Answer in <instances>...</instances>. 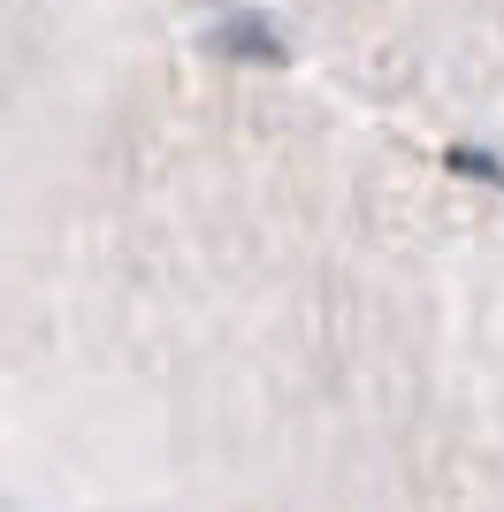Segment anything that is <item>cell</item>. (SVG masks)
I'll return each instance as SVG.
<instances>
[{"label": "cell", "instance_id": "cell-1", "mask_svg": "<svg viewBox=\"0 0 504 512\" xmlns=\"http://www.w3.org/2000/svg\"><path fill=\"white\" fill-rule=\"evenodd\" d=\"M207 0H0V130L191 46Z\"/></svg>", "mask_w": 504, "mask_h": 512}, {"label": "cell", "instance_id": "cell-2", "mask_svg": "<svg viewBox=\"0 0 504 512\" xmlns=\"http://www.w3.org/2000/svg\"><path fill=\"white\" fill-rule=\"evenodd\" d=\"M0 512H23V505H0Z\"/></svg>", "mask_w": 504, "mask_h": 512}]
</instances>
